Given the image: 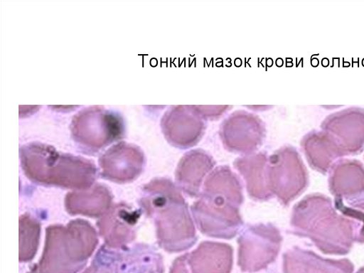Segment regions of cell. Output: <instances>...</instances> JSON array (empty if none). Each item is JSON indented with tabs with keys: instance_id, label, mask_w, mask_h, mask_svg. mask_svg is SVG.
Listing matches in <instances>:
<instances>
[{
	"instance_id": "6da1fadb",
	"label": "cell",
	"mask_w": 364,
	"mask_h": 273,
	"mask_svg": "<svg viewBox=\"0 0 364 273\" xmlns=\"http://www.w3.org/2000/svg\"><path fill=\"white\" fill-rule=\"evenodd\" d=\"M139 203L155 223L157 240L161 248L178 252L188 249L195 242V227L187 204L171 181L155 178L146 184Z\"/></svg>"
},
{
	"instance_id": "7a4b0ae2",
	"label": "cell",
	"mask_w": 364,
	"mask_h": 273,
	"mask_svg": "<svg viewBox=\"0 0 364 273\" xmlns=\"http://www.w3.org/2000/svg\"><path fill=\"white\" fill-rule=\"evenodd\" d=\"M242 202V189L236 176L228 167L220 166L207 178L203 193L192 206V212L203 234L229 239L242 224L239 214Z\"/></svg>"
},
{
	"instance_id": "3957f363",
	"label": "cell",
	"mask_w": 364,
	"mask_h": 273,
	"mask_svg": "<svg viewBox=\"0 0 364 273\" xmlns=\"http://www.w3.org/2000/svg\"><path fill=\"white\" fill-rule=\"evenodd\" d=\"M20 159L26 176L44 186L84 190L92 186L97 175L92 161L41 142L23 145Z\"/></svg>"
},
{
	"instance_id": "277c9868",
	"label": "cell",
	"mask_w": 364,
	"mask_h": 273,
	"mask_svg": "<svg viewBox=\"0 0 364 273\" xmlns=\"http://www.w3.org/2000/svg\"><path fill=\"white\" fill-rule=\"evenodd\" d=\"M97 243L95 229L85 220H73L65 226L49 225L41 258L33 265L38 273H77Z\"/></svg>"
},
{
	"instance_id": "5b68a950",
	"label": "cell",
	"mask_w": 364,
	"mask_h": 273,
	"mask_svg": "<svg viewBox=\"0 0 364 273\" xmlns=\"http://www.w3.org/2000/svg\"><path fill=\"white\" fill-rule=\"evenodd\" d=\"M70 131L81 147L97 151L122 138L125 126L119 113L102 106H91L73 116Z\"/></svg>"
},
{
	"instance_id": "8992f818",
	"label": "cell",
	"mask_w": 364,
	"mask_h": 273,
	"mask_svg": "<svg viewBox=\"0 0 364 273\" xmlns=\"http://www.w3.org/2000/svg\"><path fill=\"white\" fill-rule=\"evenodd\" d=\"M87 268L89 273H164L161 255L142 243L119 248L104 245Z\"/></svg>"
},
{
	"instance_id": "52a82bcc",
	"label": "cell",
	"mask_w": 364,
	"mask_h": 273,
	"mask_svg": "<svg viewBox=\"0 0 364 273\" xmlns=\"http://www.w3.org/2000/svg\"><path fill=\"white\" fill-rule=\"evenodd\" d=\"M280 236L272 225L259 224L247 228L240 235L238 266L242 272H256L266 268L277 257Z\"/></svg>"
},
{
	"instance_id": "ba28073f",
	"label": "cell",
	"mask_w": 364,
	"mask_h": 273,
	"mask_svg": "<svg viewBox=\"0 0 364 273\" xmlns=\"http://www.w3.org/2000/svg\"><path fill=\"white\" fill-rule=\"evenodd\" d=\"M220 135L229 151L250 153L262 144L265 136V127L258 116L245 110H237L223 120Z\"/></svg>"
},
{
	"instance_id": "9c48e42d",
	"label": "cell",
	"mask_w": 364,
	"mask_h": 273,
	"mask_svg": "<svg viewBox=\"0 0 364 273\" xmlns=\"http://www.w3.org/2000/svg\"><path fill=\"white\" fill-rule=\"evenodd\" d=\"M193 105L171 106L161 119V127L171 145L187 149L198 144L202 138L205 122Z\"/></svg>"
},
{
	"instance_id": "30bf717a",
	"label": "cell",
	"mask_w": 364,
	"mask_h": 273,
	"mask_svg": "<svg viewBox=\"0 0 364 273\" xmlns=\"http://www.w3.org/2000/svg\"><path fill=\"white\" fill-rule=\"evenodd\" d=\"M98 162L103 178L124 183L133 181L141 174L145 157L139 146L120 141L107 149Z\"/></svg>"
},
{
	"instance_id": "8fae6325",
	"label": "cell",
	"mask_w": 364,
	"mask_h": 273,
	"mask_svg": "<svg viewBox=\"0 0 364 273\" xmlns=\"http://www.w3.org/2000/svg\"><path fill=\"white\" fill-rule=\"evenodd\" d=\"M140 215L139 210L124 203L111 205L97 223L105 245L119 248L132 242L136 237V225Z\"/></svg>"
},
{
	"instance_id": "7c38bea8",
	"label": "cell",
	"mask_w": 364,
	"mask_h": 273,
	"mask_svg": "<svg viewBox=\"0 0 364 273\" xmlns=\"http://www.w3.org/2000/svg\"><path fill=\"white\" fill-rule=\"evenodd\" d=\"M188 263L192 273H230L232 250L227 244L204 242L188 253Z\"/></svg>"
},
{
	"instance_id": "4fadbf2b",
	"label": "cell",
	"mask_w": 364,
	"mask_h": 273,
	"mask_svg": "<svg viewBox=\"0 0 364 273\" xmlns=\"http://www.w3.org/2000/svg\"><path fill=\"white\" fill-rule=\"evenodd\" d=\"M112 195L105 186L97 184L89 188L68 193L65 199L70 215L101 217L111 206Z\"/></svg>"
},
{
	"instance_id": "5bb4252c",
	"label": "cell",
	"mask_w": 364,
	"mask_h": 273,
	"mask_svg": "<svg viewBox=\"0 0 364 273\" xmlns=\"http://www.w3.org/2000/svg\"><path fill=\"white\" fill-rule=\"evenodd\" d=\"M214 166L213 158L201 149L188 151L178 162L176 178L179 186L191 196L198 193L204 176Z\"/></svg>"
},
{
	"instance_id": "9a60e30c",
	"label": "cell",
	"mask_w": 364,
	"mask_h": 273,
	"mask_svg": "<svg viewBox=\"0 0 364 273\" xmlns=\"http://www.w3.org/2000/svg\"><path fill=\"white\" fill-rule=\"evenodd\" d=\"M266 154L257 153L238 158L234 162L235 167L245 179L249 194L255 199L264 200L270 198Z\"/></svg>"
},
{
	"instance_id": "2e32d148",
	"label": "cell",
	"mask_w": 364,
	"mask_h": 273,
	"mask_svg": "<svg viewBox=\"0 0 364 273\" xmlns=\"http://www.w3.org/2000/svg\"><path fill=\"white\" fill-rule=\"evenodd\" d=\"M41 224L29 214L19 218V261L29 262L38 250Z\"/></svg>"
},
{
	"instance_id": "e0dca14e",
	"label": "cell",
	"mask_w": 364,
	"mask_h": 273,
	"mask_svg": "<svg viewBox=\"0 0 364 273\" xmlns=\"http://www.w3.org/2000/svg\"><path fill=\"white\" fill-rule=\"evenodd\" d=\"M195 110L205 119H215L220 117L230 107L228 105L222 106H201L193 105Z\"/></svg>"
},
{
	"instance_id": "ac0fdd59",
	"label": "cell",
	"mask_w": 364,
	"mask_h": 273,
	"mask_svg": "<svg viewBox=\"0 0 364 273\" xmlns=\"http://www.w3.org/2000/svg\"><path fill=\"white\" fill-rule=\"evenodd\" d=\"M169 273H192L188 263V253L173 261Z\"/></svg>"
},
{
	"instance_id": "d6986e66",
	"label": "cell",
	"mask_w": 364,
	"mask_h": 273,
	"mask_svg": "<svg viewBox=\"0 0 364 273\" xmlns=\"http://www.w3.org/2000/svg\"><path fill=\"white\" fill-rule=\"evenodd\" d=\"M27 273H38V272L37 269H36L35 266L33 265V267H31V268Z\"/></svg>"
},
{
	"instance_id": "ffe728a7",
	"label": "cell",
	"mask_w": 364,
	"mask_h": 273,
	"mask_svg": "<svg viewBox=\"0 0 364 273\" xmlns=\"http://www.w3.org/2000/svg\"><path fill=\"white\" fill-rule=\"evenodd\" d=\"M82 273H89L88 268H87Z\"/></svg>"
}]
</instances>
